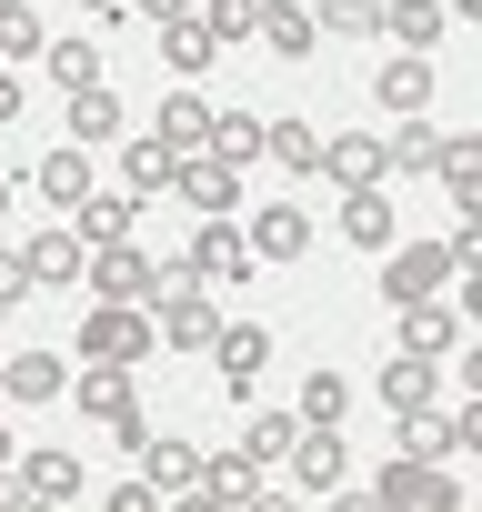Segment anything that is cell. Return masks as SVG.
I'll return each instance as SVG.
<instances>
[{"label":"cell","instance_id":"obj_20","mask_svg":"<svg viewBox=\"0 0 482 512\" xmlns=\"http://www.w3.org/2000/svg\"><path fill=\"white\" fill-rule=\"evenodd\" d=\"M11 472H21V502H81V482H91L71 452H31V462H11Z\"/></svg>","mask_w":482,"mask_h":512},{"label":"cell","instance_id":"obj_38","mask_svg":"<svg viewBox=\"0 0 482 512\" xmlns=\"http://www.w3.org/2000/svg\"><path fill=\"white\" fill-rule=\"evenodd\" d=\"M41 61H51L61 91H91V81H101V51H91V41H41Z\"/></svg>","mask_w":482,"mask_h":512},{"label":"cell","instance_id":"obj_17","mask_svg":"<svg viewBox=\"0 0 482 512\" xmlns=\"http://www.w3.org/2000/svg\"><path fill=\"white\" fill-rule=\"evenodd\" d=\"M252 41L262 51H282V61H312V0H262V21H252Z\"/></svg>","mask_w":482,"mask_h":512},{"label":"cell","instance_id":"obj_37","mask_svg":"<svg viewBox=\"0 0 482 512\" xmlns=\"http://www.w3.org/2000/svg\"><path fill=\"white\" fill-rule=\"evenodd\" d=\"M11 61H41V11L31 0H0V71Z\"/></svg>","mask_w":482,"mask_h":512},{"label":"cell","instance_id":"obj_4","mask_svg":"<svg viewBox=\"0 0 482 512\" xmlns=\"http://www.w3.org/2000/svg\"><path fill=\"white\" fill-rule=\"evenodd\" d=\"M181 262H191V282H201V292H241V282H252V241L231 231V211H211V221L191 231Z\"/></svg>","mask_w":482,"mask_h":512},{"label":"cell","instance_id":"obj_46","mask_svg":"<svg viewBox=\"0 0 482 512\" xmlns=\"http://www.w3.org/2000/svg\"><path fill=\"white\" fill-rule=\"evenodd\" d=\"M0 211H11V171H0Z\"/></svg>","mask_w":482,"mask_h":512},{"label":"cell","instance_id":"obj_31","mask_svg":"<svg viewBox=\"0 0 482 512\" xmlns=\"http://www.w3.org/2000/svg\"><path fill=\"white\" fill-rule=\"evenodd\" d=\"M121 131V101H111V81H91V91H71V141L91 151V141H111Z\"/></svg>","mask_w":482,"mask_h":512},{"label":"cell","instance_id":"obj_35","mask_svg":"<svg viewBox=\"0 0 482 512\" xmlns=\"http://www.w3.org/2000/svg\"><path fill=\"white\" fill-rule=\"evenodd\" d=\"M432 372H442V362H422V352H392V362H382V402H392V412L432 402Z\"/></svg>","mask_w":482,"mask_h":512},{"label":"cell","instance_id":"obj_5","mask_svg":"<svg viewBox=\"0 0 482 512\" xmlns=\"http://www.w3.org/2000/svg\"><path fill=\"white\" fill-rule=\"evenodd\" d=\"M282 462H292V482H302V492H312V502H332V492H342V482H352V452H342V432H332V422H302V432H292V452H282Z\"/></svg>","mask_w":482,"mask_h":512},{"label":"cell","instance_id":"obj_12","mask_svg":"<svg viewBox=\"0 0 482 512\" xmlns=\"http://www.w3.org/2000/svg\"><path fill=\"white\" fill-rule=\"evenodd\" d=\"M171 191H181V201H191V211L211 221V211H231V201H241V171H231L221 151H181V171H171Z\"/></svg>","mask_w":482,"mask_h":512},{"label":"cell","instance_id":"obj_42","mask_svg":"<svg viewBox=\"0 0 482 512\" xmlns=\"http://www.w3.org/2000/svg\"><path fill=\"white\" fill-rule=\"evenodd\" d=\"M131 11H141V21H191L201 0H131Z\"/></svg>","mask_w":482,"mask_h":512},{"label":"cell","instance_id":"obj_14","mask_svg":"<svg viewBox=\"0 0 482 512\" xmlns=\"http://www.w3.org/2000/svg\"><path fill=\"white\" fill-rule=\"evenodd\" d=\"M322 171H332L342 191H382V181H392V161H382L372 131H332V141H322Z\"/></svg>","mask_w":482,"mask_h":512},{"label":"cell","instance_id":"obj_44","mask_svg":"<svg viewBox=\"0 0 482 512\" xmlns=\"http://www.w3.org/2000/svg\"><path fill=\"white\" fill-rule=\"evenodd\" d=\"M81 11H91V21H121V11H131V0H81Z\"/></svg>","mask_w":482,"mask_h":512},{"label":"cell","instance_id":"obj_34","mask_svg":"<svg viewBox=\"0 0 482 512\" xmlns=\"http://www.w3.org/2000/svg\"><path fill=\"white\" fill-rule=\"evenodd\" d=\"M41 201H61V211H81V201H91V161H81V141L41 161Z\"/></svg>","mask_w":482,"mask_h":512},{"label":"cell","instance_id":"obj_9","mask_svg":"<svg viewBox=\"0 0 482 512\" xmlns=\"http://www.w3.org/2000/svg\"><path fill=\"white\" fill-rule=\"evenodd\" d=\"M211 362H221L231 402H252V382H262V362H272V332H262V322H221V332H211Z\"/></svg>","mask_w":482,"mask_h":512},{"label":"cell","instance_id":"obj_30","mask_svg":"<svg viewBox=\"0 0 482 512\" xmlns=\"http://www.w3.org/2000/svg\"><path fill=\"white\" fill-rule=\"evenodd\" d=\"M292 432H302V412H282V402H262L252 422H241V452H252V462H282V452H292Z\"/></svg>","mask_w":482,"mask_h":512},{"label":"cell","instance_id":"obj_15","mask_svg":"<svg viewBox=\"0 0 482 512\" xmlns=\"http://www.w3.org/2000/svg\"><path fill=\"white\" fill-rule=\"evenodd\" d=\"M0 392L11 402H71V362L61 352H11L0 362Z\"/></svg>","mask_w":482,"mask_h":512},{"label":"cell","instance_id":"obj_23","mask_svg":"<svg viewBox=\"0 0 482 512\" xmlns=\"http://www.w3.org/2000/svg\"><path fill=\"white\" fill-rule=\"evenodd\" d=\"M392 422H402V452H422V462H452V442H462V412H432V402H412Z\"/></svg>","mask_w":482,"mask_h":512},{"label":"cell","instance_id":"obj_36","mask_svg":"<svg viewBox=\"0 0 482 512\" xmlns=\"http://www.w3.org/2000/svg\"><path fill=\"white\" fill-rule=\"evenodd\" d=\"M312 31H332V41H372V31H382V0H312Z\"/></svg>","mask_w":482,"mask_h":512},{"label":"cell","instance_id":"obj_2","mask_svg":"<svg viewBox=\"0 0 482 512\" xmlns=\"http://www.w3.org/2000/svg\"><path fill=\"white\" fill-rule=\"evenodd\" d=\"M71 392H81V412H91L121 452H141V432H151V422H141V392H131V372H121V362H81V382H71Z\"/></svg>","mask_w":482,"mask_h":512},{"label":"cell","instance_id":"obj_29","mask_svg":"<svg viewBox=\"0 0 482 512\" xmlns=\"http://www.w3.org/2000/svg\"><path fill=\"white\" fill-rule=\"evenodd\" d=\"M131 221H141V201H131V191H91L71 231H81V241H131Z\"/></svg>","mask_w":482,"mask_h":512},{"label":"cell","instance_id":"obj_33","mask_svg":"<svg viewBox=\"0 0 482 512\" xmlns=\"http://www.w3.org/2000/svg\"><path fill=\"white\" fill-rule=\"evenodd\" d=\"M382 161H392V171H432V161H442V131H432V111H412V121L382 141Z\"/></svg>","mask_w":482,"mask_h":512},{"label":"cell","instance_id":"obj_8","mask_svg":"<svg viewBox=\"0 0 482 512\" xmlns=\"http://www.w3.org/2000/svg\"><path fill=\"white\" fill-rule=\"evenodd\" d=\"M402 312V352H422V362H452L462 352V312L442 302V292H422V302H392Z\"/></svg>","mask_w":482,"mask_h":512},{"label":"cell","instance_id":"obj_22","mask_svg":"<svg viewBox=\"0 0 482 512\" xmlns=\"http://www.w3.org/2000/svg\"><path fill=\"white\" fill-rule=\"evenodd\" d=\"M342 241H362V251H392V241H402L392 201H382V191H342Z\"/></svg>","mask_w":482,"mask_h":512},{"label":"cell","instance_id":"obj_21","mask_svg":"<svg viewBox=\"0 0 482 512\" xmlns=\"http://www.w3.org/2000/svg\"><path fill=\"white\" fill-rule=\"evenodd\" d=\"M121 171H131V201H161V191H171V171H181V151H171L161 131H141V141L121 151Z\"/></svg>","mask_w":482,"mask_h":512},{"label":"cell","instance_id":"obj_16","mask_svg":"<svg viewBox=\"0 0 482 512\" xmlns=\"http://www.w3.org/2000/svg\"><path fill=\"white\" fill-rule=\"evenodd\" d=\"M372 101H382L392 121H412V111H432V51H402V61H382V81H372Z\"/></svg>","mask_w":482,"mask_h":512},{"label":"cell","instance_id":"obj_13","mask_svg":"<svg viewBox=\"0 0 482 512\" xmlns=\"http://www.w3.org/2000/svg\"><path fill=\"white\" fill-rule=\"evenodd\" d=\"M21 262H31V292H71L91 272V241L81 231H41V241H21Z\"/></svg>","mask_w":482,"mask_h":512},{"label":"cell","instance_id":"obj_7","mask_svg":"<svg viewBox=\"0 0 482 512\" xmlns=\"http://www.w3.org/2000/svg\"><path fill=\"white\" fill-rule=\"evenodd\" d=\"M151 332H161V352H211L221 312H211V302H201V282H191V292H161V302H151Z\"/></svg>","mask_w":482,"mask_h":512},{"label":"cell","instance_id":"obj_10","mask_svg":"<svg viewBox=\"0 0 482 512\" xmlns=\"http://www.w3.org/2000/svg\"><path fill=\"white\" fill-rule=\"evenodd\" d=\"M442 282H452L442 241H402V251H382V302H422V292H442Z\"/></svg>","mask_w":482,"mask_h":512},{"label":"cell","instance_id":"obj_19","mask_svg":"<svg viewBox=\"0 0 482 512\" xmlns=\"http://www.w3.org/2000/svg\"><path fill=\"white\" fill-rule=\"evenodd\" d=\"M432 171H442L452 211H462V221H482V141H452V131H442V161H432Z\"/></svg>","mask_w":482,"mask_h":512},{"label":"cell","instance_id":"obj_41","mask_svg":"<svg viewBox=\"0 0 482 512\" xmlns=\"http://www.w3.org/2000/svg\"><path fill=\"white\" fill-rule=\"evenodd\" d=\"M31 302V262H21V241H0V312H21Z\"/></svg>","mask_w":482,"mask_h":512},{"label":"cell","instance_id":"obj_3","mask_svg":"<svg viewBox=\"0 0 482 512\" xmlns=\"http://www.w3.org/2000/svg\"><path fill=\"white\" fill-rule=\"evenodd\" d=\"M372 502H382V512H452V502H462V482H452L442 462H422V452H392V462H382V482H372Z\"/></svg>","mask_w":482,"mask_h":512},{"label":"cell","instance_id":"obj_11","mask_svg":"<svg viewBox=\"0 0 482 512\" xmlns=\"http://www.w3.org/2000/svg\"><path fill=\"white\" fill-rule=\"evenodd\" d=\"M201 502H221V512H252L272 482H262V462L252 452H201V482H191Z\"/></svg>","mask_w":482,"mask_h":512},{"label":"cell","instance_id":"obj_1","mask_svg":"<svg viewBox=\"0 0 482 512\" xmlns=\"http://www.w3.org/2000/svg\"><path fill=\"white\" fill-rule=\"evenodd\" d=\"M151 352H161L151 302H91V322H81V362H121V372H141Z\"/></svg>","mask_w":482,"mask_h":512},{"label":"cell","instance_id":"obj_25","mask_svg":"<svg viewBox=\"0 0 482 512\" xmlns=\"http://www.w3.org/2000/svg\"><path fill=\"white\" fill-rule=\"evenodd\" d=\"M161 61H171V71H181V81H201V71H211V61H221V41H211V31H201V11H191V21H161Z\"/></svg>","mask_w":482,"mask_h":512},{"label":"cell","instance_id":"obj_27","mask_svg":"<svg viewBox=\"0 0 482 512\" xmlns=\"http://www.w3.org/2000/svg\"><path fill=\"white\" fill-rule=\"evenodd\" d=\"M201 151H221L231 171H252V161H262V121H252V111H211V131H201Z\"/></svg>","mask_w":482,"mask_h":512},{"label":"cell","instance_id":"obj_32","mask_svg":"<svg viewBox=\"0 0 482 512\" xmlns=\"http://www.w3.org/2000/svg\"><path fill=\"white\" fill-rule=\"evenodd\" d=\"M201 131H211V101L201 91H161V141L171 151H201Z\"/></svg>","mask_w":482,"mask_h":512},{"label":"cell","instance_id":"obj_18","mask_svg":"<svg viewBox=\"0 0 482 512\" xmlns=\"http://www.w3.org/2000/svg\"><path fill=\"white\" fill-rule=\"evenodd\" d=\"M322 231L292 211V201H272V211H252V262H302V251H312Z\"/></svg>","mask_w":482,"mask_h":512},{"label":"cell","instance_id":"obj_43","mask_svg":"<svg viewBox=\"0 0 482 512\" xmlns=\"http://www.w3.org/2000/svg\"><path fill=\"white\" fill-rule=\"evenodd\" d=\"M0 121H21V81L11 71H0Z\"/></svg>","mask_w":482,"mask_h":512},{"label":"cell","instance_id":"obj_39","mask_svg":"<svg viewBox=\"0 0 482 512\" xmlns=\"http://www.w3.org/2000/svg\"><path fill=\"white\" fill-rule=\"evenodd\" d=\"M252 21H262V0H201V31L231 51V41H252Z\"/></svg>","mask_w":482,"mask_h":512},{"label":"cell","instance_id":"obj_6","mask_svg":"<svg viewBox=\"0 0 482 512\" xmlns=\"http://www.w3.org/2000/svg\"><path fill=\"white\" fill-rule=\"evenodd\" d=\"M151 282H161V251H141V241H91V292H101V302H151Z\"/></svg>","mask_w":482,"mask_h":512},{"label":"cell","instance_id":"obj_28","mask_svg":"<svg viewBox=\"0 0 482 512\" xmlns=\"http://www.w3.org/2000/svg\"><path fill=\"white\" fill-rule=\"evenodd\" d=\"M442 21H452L442 0H382V31H392L402 51H432V41H442Z\"/></svg>","mask_w":482,"mask_h":512},{"label":"cell","instance_id":"obj_26","mask_svg":"<svg viewBox=\"0 0 482 512\" xmlns=\"http://www.w3.org/2000/svg\"><path fill=\"white\" fill-rule=\"evenodd\" d=\"M262 161L272 171H322V131L312 121H262Z\"/></svg>","mask_w":482,"mask_h":512},{"label":"cell","instance_id":"obj_24","mask_svg":"<svg viewBox=\"0 0 482 512\" xmlns=\"http://www.w3.org/2000/svg\"><path fill=\"white\" fill-rule=\"evenodd\" d=\"M141 482L171 502V492H191V482H201V452H191V442H151V432H141Z\"/></svg>","mask_w":482,"mask_h":512},{"label":"cell","instance_id":"obj_40","mask_svg":"<svg viewBox=\"0 0 482 512\" xmlns=\"http://www.w3.org/2000/svg\"><path fill=\"white\" fill-rule=\"evenodd\" d=\"M342 412H352V382L342 372H312L302 382V422H342Z\"/></svg>","mask_w":482,"mask_h":512},{"label":"cell","instance_id":"obj_45","mask_svg":"<svg viewBox=\"0 0 482 512\" xmlns=\"http://www.w3.org/2000/svg\"><path fill=\"white\" fill-rule=\"evenodd\" d=\"M11 462H21V452H11V432H0V482H11Z\"/></svg>","mask_w":482,"mask_h":512}]
</instances>
